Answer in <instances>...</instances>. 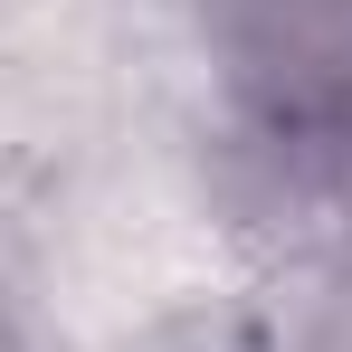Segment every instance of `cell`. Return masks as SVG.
<instances>
[{
    "label": "cell",
    "instance_id": "cell-1",
    "mask_svg": "<svg viewBox=\"0 0 352 352\" xmlns=\"http://www.w3.org/2000/svg\"><path fill=\"white\" fill-rule=\"evenodd\" d=\"M219 29L276 124L352 115V0H219Z\"/></svg>",
    "mask_w": 352,
    "mask_h": 352
}]
</instances>
